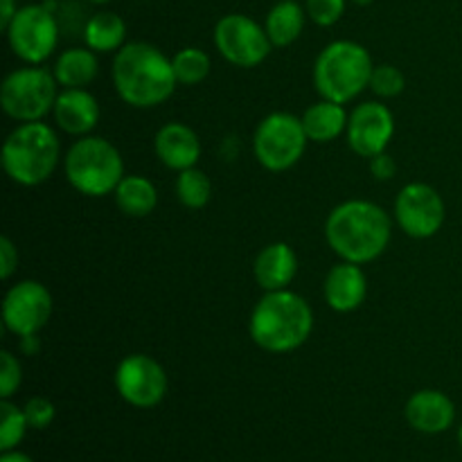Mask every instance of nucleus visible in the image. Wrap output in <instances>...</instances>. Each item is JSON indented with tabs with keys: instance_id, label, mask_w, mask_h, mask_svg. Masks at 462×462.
I'll return each instance as SVG.
<instances>
[{
	"instance_id": "27",
	"label": "nucleus",
	"mask_w": 462,
	"mask_h": 462,
	"mask_svg": "<svg viewBox=\"0 0 462 462\" xmlns=\"http://www.w3.org/2000/svg\"><path fill=\"white\" fill-rule=\"evenodd\" d=\"M27 429H30V424H27L23 406L14 404L12 400L0 402V449H16L25 438Z\"/></svg>"
},
{
	"instance_id": "35",
	"label": "nucleus",
	"mask_w": 462,
	"mask_h": 462,
	"mask_svg": "<svg viewBox=\"0 0 462 462\" xmlns=\"http://www.w3.org/2000/svg\"><path fill=\"white\" fill-rule=\"evenodd\" d=\"M18 347H21L23 356H34L36 352L41 350V343H39V334H32V337H23L18 338Z\"/></svg>"
},
{
	"instance_id": "11",
	"label": "nucleus",
	"mask_w": 462,
	"mask_h": 462,
	"mask_svg": "<svg viewBox=\"0 0 462 462\" xmlns=\"http://www.w3.org/2000/svg\"><path fill=\"white\" fill-rule=\"evenodd\" d=\"M54 311L52 293L36 280H21L5 291L3 325L9 334L23 338L39 334Z\"/></svg>"
},
{
	"instance_id": "12",
	"label": "nucleus",
	"mask_w": 462,
	"mask_h": 462,
	"mask_svg": "<svg viewBox=\"0 0 462 462\" xmlns=\"http://www.w3.org/2000/svg\"><path fill=\"white\" fill-rule=\"evenodd\" d=\"M393 217L404 235L413 239H429L445 226L447 208L433 185L409 183L397 194Z\"/></svg>"
},
{
	"instance_id": "26",
	"label": "nucleus",
	"mask_w": 462,
	"mask_h": 462,
	"mask_svg": "<svg viewBox=\"0 0 462 462\" xmlns=\"http://www.w3.org/2000/svg\"><path fill=\"white\" fill-rule=\"evenodd\" d=\"M171 66L179 86H199L210 75L212 59L199 48H183L171 57Z\"/></svg>"
},
{
	"instance_id": "21",
	"label": "nucleus",
	"mask_w": 462,
	"mask_h": 462,
	"mask_svg": "<svg viewBox=\"0 0 462 462\" xmlns=\"http://www.w3.org/2000/svg\"><path fill=\"white\" fill-rule=\"evenodd\" d=\"M61 88H88L99 75L97 52L90 48H68L59 52L52 66Z\"/></svg>"
},
{
	"instance_id": "5",
	"label": "nucleus",
	"mask_w": 462,
	"mask_h": 462,
	"mask_svg": "<svg viewBox=\"0 0 462 462\" xmlns=\"http://www.w3.org/2000/svg\"><path fill=\"white\" fill-rule=\"evenodd\" d=\"M63 176L68 185L84 197H108L126 176L125 158L111 140L93 134L84 135L63 153Z\"/></svg>"
},
{
	"instance_id": "18",
	"label": "nucleus",
	"mask_w": 462,
	"mask_h": 462,
	"mask_svg": "<svg viewBox=\"0 0 462 462\" xmlns=\"http://www.w3.org/2000/svg\"><path fill=\"white\" fill-rule=\"evenodd\" d=\"M406 422L411 429L427 436H438V433L449 431L456 420V404L451 397L442 391L424 388L406 402Z\"/></svg>"
},
{
	"instance_id": "37",
	"label": "nucleus",
	"mask_w": 462,
	"mask_h": 462,
	"mask_svg": "<svg viewBox=\"0 0 462 462\" xmlns=\"http://www.w3.org/2000/svg\"><path fill=\"white\" fill-rule=\"evenodd\" d=\"M355 5H359V7H368V5H373L374 0H352Z\"/></svg>"
},
{
	"instance_id": "23",
	"label": "nucleus",
	"mask_w": 462,
	"mask_h": 462,
	"mask_svg": "<svg viewBox=\"0 0 462 462\" xmlns=\"http://www.w3.org/2000/svg\"><path fill=\"white\" fill-rule=\"evenodd\" d=\"M129 43L126 21L116 12H97L86 21L84 45L97 54H116Z\"/></svg>"
},
{
	"instance_id": "4",
	"label": "nucleus",
	"mask_w": 462,
	"mask_h": 462,
	"mask_svg": "<svg viewBox=\"0 0 462 462\" xmlns=\"http://www.w3.org/2000/svg\"><path fill=\"white\" fill-rule=\"evenodd\" d=\"M59 165H63L61 140L48 122H21L5 138L3 170L14 183L23 188L43 185Z\"/></svg>"
},
{
	"instance_id": "19",
	"label": "nucleus",
	"mask_w": 462,
	"mask_h": 462,
	"mask_svg": "<svg viewBox=\"0 0 462 462\" xmlns=\"http://www.w3.org/2000/svg\"><path fill=\"white\" fill-rule=\"evenodd\" d=\"M298 273V255L289 244H266L253 262V278L264 291L289 289Z\"/></svg>"
},
{
	"instance_id": "7",
	"label": "nucleus",
	"mask_w": 462,
	"mask_h": 462,
	"mask_svg": "<svg viewBox=\"0 0 462 462\" xmlns=\"http://www.w3.org/2000/svg\"><path fill=\"white\" fill-rule=\"evenodd\" d=\"M57 77L50 68L23 66L9 72L0 86V106L14 122H41L52 116L59 97Z\"/></svg>"
},
{
	"instance_id": "10",
	"label": "nucleus",
	"mask_w": 462,
	"mask_h": 462,
	"mask_svg": "<svg viewBox=\"0 0 462 462\" xmlns=\"http://www.w3.org/2000/svg\"><path fill=\"white\" fill-rule=\"evenodd\" d=\"M217 52L235 68H257L269 59L273 43L264 25L246 14H226L212 32Z\"/></svg>"
},
{
	"instance_id": "8",
	"label": "nucleus",
	"mask_w": 462,
	"mask_h": 462,
	"mask_svg": "<svg viewBox=\"0 0 462 462\" xmlns=\"http://www.w3.org/2000/svg\"><path fill=\"white\" fill-rule=\"evenodd\" d=\"M57 3L45 0L41 5L18 7L16 16L5 30L14 57L27 66H43L59 45Z\"/></svg>"
},
{
	"instance_id": "16",
	"label": "nucleus",
	"mask_w": 462,
	"mask_h": 462,
	"mask_svg": "<svg viewBox=\"0 0 462 462\" xmlns=\"http://www.w3.org/2000/svg\"><path fill=\"white\" fill-rule=\"evenodd\" d=\"M323 296L329 310L338 314L356 311L368 296V278L361 264L341 260L328 271L323 282Z\"/></svg>"
},
{
	"instance_id": "15",
	"label": "nucleus",
	"mask_w": 462,
	"mask_h": 462,
	"mask_svg": "<svg viewBox=\"0 0 462 462\" xmlns=\"http://www.w3.org/2000/svg\"><path fill=\"white\" fill-rule=\"evenodd\" d=\"M99 102L88 88H61L54 102L52 117L57 129L72 138L90 135L99 125Z\"/></svg>"
},
{
	"instance_id": "17",
	"label": "nucleus",
	"mask_w": 462,
	"mask_h": 462,
	"mask_svg": "<svg viewBox=\"0 0 462 462\" xmlns=\"http://www.w3.org/2000/svg\"><path fill=\"white\" fill-rule=\"evenodd\" d=\"M153 152L167 170L183 171L197 167L201 158V140L189 125L167 122L153 135Z\"/></svg>"
},
{
	"instance_id": "22",
	"label": "nucleus",
	"mask_w": 462,
	"mask_h": 462,
	"mask_svg": "<svg viewBox=\"0 0 462 462\" xmlns=\"http://www.w3.org/2000/svg\"><path fill=\"white\" fill-rule=\"evenodd\" d=\"M307 9L298 0H280L269 9L264 30L273 48H289L302 36L307 25Z\"/></svg>"
},
{
	"instance_id": "30",
	"label": "nucleus",
	"mask_w": 462,
	"mask_h": 462,
	"mask_svg": "<svg viewBox=\"0 0 462 462\" xmlns=\"http://www.w3.org/2000/svg\"><path fill=\"white\" fill-rule=\"evenodd\" d=\"M347 0H305L307 16L314 25L332 27L343 18Z\"/></svg>"
},
{
	"instance_id": "33",
	"label": "nucleus",
	"mask_w": 462,
	"mask_h": 462,
	"mask_svg": "<svg viewBox=\"0 0 462 462\" xmlns=\"http://www.w3.org/2000/svg\"><path fill=\"white\" fill-rule=\"evenodd\" d=\"M370 174L377 180H391L397 174V162L395 158L388 152L379 153V156L370 158Z\"/></svg>"
},
{
	"instance_id": "14",
	"label": "nucleus",
	"mask_w": 462,
	"mask_h": 462,
	"mask_svg": "<svg viewBox=\"0 0 462 462\" xmlns=\"http://www.w3.org/2000/svg\"><path fill=\"white\" fill-rule=\"evenodd\" d=\"M395 135V116L382 102H361L350 111L346 138L352 152L361 158L379 156Z\"/></svg>"
},
{
	"instance_id": "28",
	"label": "nucleus",
	"mask_w": 462,
	"mask_h": 462,
	"mask_svg": "<svg viewBox=\"0 0 462 462\" xmlns=\"http://www.w3.org/2000/svg\"><path fill=\"white\" fill-rule=\"evenodd\" d=\"M406 88V77L393 63H379L373 68V75H370V86L368 90H373L379 99H393L397 95L404 93Z\"/></svg>"
},
{
	"instance_id": "31",
	"label": "nucleus",
	"mask_w": 462,
	"mask_h": 462,
	"mask_svg": "<svg viewBox=\"0 0 462 462\" xmlns=\"http://www.w3.org/2000/svg\"><path fill=\"white\" fill-rule=\"evenodd\" d=\"M23 411H25L30 429H36V431L48 429L54 422V418H57V409H54V404L48 397H30L25 406H23Z\"/></svg>"
},
{
	"instance_id": "24",
	"label": "nucleus",
	"mask_w": 462,
	"mask_h": 462,
	"mask_svg": "<svg viewBox=\"0 0 462 462\" xmlns=\"http://www.w3.org/2000/svg\"><path fill=\"white\" fill-rule=\"evenodd\" d=\"M113 197H116L117 210L126 217H134V219L149 217L158 206L156 185L147 176L140 174H126L116 188Z\"/></svg>"
},
{
	"instance_id": "39",
	"label": "nucleus",
	"mask_w": 462,
	"mask_h": 462,
	"mask_svg": "<svg viewBox=\"0 0 462 462\" xmlns=\"http://www.w3.org/2000/svg\"><path fill=\"white\" fill-rule=\"evenodd\" d=\"M458 445H460V449H462V424H460V429H458Z\"/></svg>"
},
{
	"instance_id": "34",
	"label": "nucleus",
	"mask_w": 462,
	"mask_h": 462,
	"mask_svg": "<svg viewBox=\"0 0 462 462\" xmlns=\"http://www.w3.org/2000/svg\"><path fill=\"white\" fill-rule=\"evenodd\" d=\"M18 12V5L16 0H0V30H7L9 23L14 21Z\"/></svg>"
},
{
	"instance_id": "2",
	"label": "nucleus",
	"mask_w": 462,
	"mask_h": 462,
	"mask_svg": "<svg viewBox=\"0 0 462 462\" xmlns=\"http://www.w3.org/2000/svg\"><path fill=\"white\" fill-rule=\"evenodd\" d=\"M113 86L117 97L134 108H156L174 95L171 57L147 41H129L113 57Z\"/></svg>"
},
{
	"instance_id": "25",
	"label": "nucleus",
	"mask_w": 462,
	"mask_h": 462,
	"mask_svg": "<svg viewBox=\"0 0 462 462\" xmlns=\"http://www.w3.org/2000/svg\"><path fill=\"white\" fill-rule=\"evenodd\" d=\"M174 189L180 206H185L188 210H201V208H206L212 199L210 176L203 170H199V167H189V170L179 171Z\"/></svg>"
},
{
	"instance_id": "3",
	"label": "nucleus",
	"mask_w": 462,
	"mask_h": 462,
	"mask_svg": "<svg viewBox=\"0 0 462 462\" xmlns=\"http://www.w3.org/2000/svg\"><path fill=\"white\" fill-rule=\"evenodd\" d=\"M314 332V310L291 289L264 291L253 307L248 334L260 350L289 355L305 346Z\"/></svg>"
},
{
	"instance_id": "32",
	"label": "nucleus",
	"mask_w": 462,
	"mask_h": 462,
	"mask_svg": "<svg viewBox=\"0 0 462 462\" xmlns=\"http://www.w3.org/2000/svg\"><path fill=\"white\" fill-rule=\"evenodd\" d=\"M18 271V248L9 237H0V278L5 282L12 280V275Z\"/></svg>"
},
{
	"instance_id": "13",
	"label": "nucleus",
	"mask_w": 462,
	"mask_h": 462,
	"mask_svg": "<svg viewBox=\"0 0 462 462\" xmlns=\"http://www.w3.org/2000/svg\"><path fill=\"white\" fill-rule=\"evenodd\" d=\"M116 391L134 409H153L165 400L170 379L161 361L135 352L117 364Z\"/></svg>"
},
{
	"instance_id": "20",
	"label": "nucleus",
	"mask_w": 462,
	"mask_h": 462,
	"mask_svg": "<svg viewBox=\"0 0 462 462\" xmlns=\"http://www.w3.org/2000/svg\"><path fill=\"white\" fill-rule=\"evenodd\" d=\"M300 120L302 126H305V134L307 138H310V143L325 144L334 143V140H338L346 134L350 113L346 111V104L320 97L319 102L307 106V111L302 113Z\"/></svg>"
},
{
	"instance_id": "6",
	"label": "nucleus",
	"mask_w": 462,
	"mask_h": 462,
	"mask_svg": "<svg viewBox=\"0 0 462 462\" xmlns=\"http://www.w3.org/2000/svg\"><path fill=\"white\" fill-rule=\"evenodd\" d=\"M373 57L361 43L338 39L325 45L314 61V86L323 99L350 104L368 90Z\"/></svg>"
},
{
	"instance_id": "9",
	"label": "nucleus",
	"mask_w": 462,
	"mask_h": 462,
	"mask_svg": "<svg viewBox=\"0 0 462 462\" xmlns=\"http://www.w3.org/2000/svg\"><path fill=\"white\" fill-rule=\"evenodd\" d=\"M307 143L310 138L300 117L287 111H275L257 125L253 134V153L266 171L280 174L300 162Z\"/></svg>"
},
{
	"instance_id": "36",
	"label": "nucleus",
	"mask_w": 462,
	"mask_h": 462,
	"mask_svg": "<svg viewBox=\"0 0 462 462\" xmlns=\"http://www.w3.org/2000/svg\"><path fill=\"white\" fill-rule=\"evenodd\" d=\"M0 462H34L30 458L27 454H23V451H3V456H0Z\"/></svg>"
},
{
	"instance_id": "29",
	"label": "nucleus",
	"mask_w": 462,
	"mask_h": 462,
	"mask_svg": "<svg viewBox=\"0 0 462 462\" xmlns=\"http://www.w3.org/2000/svg\"><path fill=\"white\" fill-rule=\"evenodd\" d=\"M23 383V365L14 352H0V397L12 400Z\"/></svg>"
},
{
	"instance_id": "38",
	"label": "nucleus",
	"mask_w": 462,
	"mask_h": 462,
	"mask_svg": "<svg viewBox=\"0 0 462 462\" xmlns=\"http://www.w3.org/2000/svg\"><path fill=\"white\" fill-rule=\"evenodd\" d=\"M86 3H90V5H108V3H111V0H86Z\"/></svg>"
},
{
	"instance_id": "1",
	"label": "nucleus",
	"mask_w": 462,
	"mask_h": 462,
	"mask_svg": "<svg viewBox=\"0 0 462 462\" xmlns=\"http://www.w3.org/2000/svg\"><path fill=\"white\" fill-rule=\"evenodd\" d=\"M391 237V215L365 199H347L338 203L325 219V239L334 255L361 266L382 257Z\"/></svg>"
}]
</instances>
